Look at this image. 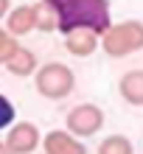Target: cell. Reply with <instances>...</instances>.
Listing matches in <instances>:
<instances>
[{"label":"cell","instance_id":"6da1fadb","mask_svg":"<svg viewBox=\"0 0 143 154\" xmlns=\"http://www.w3.org/2000/svg\"><path fill=\"white\" fill-rule=\"evenodd\" d=\"M53 17L62 34H70L76 28H90L98 37H104L112 25L110 0H42Z\"/></svg>","mask_w":143,"mask_h":154},{"label":"cell","instance_id":"7a4b0ae2","mask_svg":"<svg viewBox=\"0 0 143 154\" xmlns=\"http://www.w3.org/2000/svg\"><path fill=\"white\" fill-rule=\"evenodd\" d=\"M101 48L110 59H123V56L143 51V23L140 20L112 23L101 37Z\"/></svg>","mask_w":143,"mask_h":154},{"label":"cell","instance_id":"3957f363","mask_svg":"<svg viewBox=\"0 0 143 154\" xmlns=\"http://www.w3.org/2000/svg\"><path fill=\"white\" fill-rule=\"evenodd\" d=\"M34 76H37L34 79L37 93L42 98H48V101H62V98H67L73 93V87H76V73L65 62H48V65H42Z\"/></svg>","mask_w":143,"mask_h":154},{"label":"cell","instance_id":"277c9868","mask_svg":"<svg viewBox=\"0 0 143 154\" xmlns=\"http://www.w3.org/2000/svg\"><path fill=\"white\" fill-rule=\"evenodd\" d=\"M101 126H104V109L98 104H90V101L73 106V109L67 112V118H65V129L70 134H76L79 140L98 134Z\"/></svg>","mask_w":143,"mask_h":154},{"label":"cell","instance_id":"5b68a950","mask_svg":"<svg viewBox=\"0 0 143 154\" xmlns=\"http://www.w3.org/2000/svg\"><path fill=\"white\" fill-rule=\"evenodd\" d=\"M6 146L14 154H31V151H37V146H42V134L31 121H20V123L8 126Z\"/></svg>","mask_w":143,"mask_h":154},{"label":"cell","instance_id":"8992f818","mask_svg":"<svg viewBox=\"0 0 143 154\" xmlns=\"http://www.w3.org/2000/svg\"><path fill=\"white\" fill-rule=\"evenodd\" d=\"M42 149H45V154H87L84 143L79 140L76 134H70L67 129L48 132L45 137H42Z\"/></svg>","mask_w":143,"mask_h":154},{"label":"cell","instance_id":"52a82bcc","mask_svg":"<svg viewBox=\"0 0 143 154\" xmlns=\"http://www.w3.org/2000/svg\"><path fill=\"white\" fill-rule=\"evenodd\" d=\"M98 45H101V37L95 31H90V28H76V31L65 34V48H67L70 56L87 59V56H93L98 51Z\"/></svg>","mask_w":143,"mask_h":154},{"label":"cell","instance_id":"ba28073f","mask_svg":"<svg viewBox=\"0 0 143 154\" xmlns=\"http://www.w3.org/2000/svg\"><path fill=\"white\" fill-rule=\"evenodd\" d=\"M37 28V6L34 3H23V6H14L6 17V31L14 34V37H25Z\"/></svg>","mask_w":143,"mask_h":154},{"label":"cell","instance_id":"9c48e42d","mask_svg":"<svg viewBox=\"0 0 143 154\" xmlns=\"http://www.w3.org/2000/svg\"><path fill=\"white\" fill-rule=\"evenodd\" d=\"M118 93L129 106H143V70H129L118 81Z\"/></svg>","mask_w":143,"mask_h":154},{"label":"cell","instance_id":"30bf717a","mask_svg":"<svg viewBox=\"0 0 143 154\" xmlns=\"http://www.w3.org/2000/svg\"><path fill=\"white\" fill-rule=\"evenodd\" d=\"M3 67H6L11 76H17V79H28V76H34V73L39 70V67H37V56H34V51L23 48V45H20V51H17Z\"/></svg>","mask_w":143,"mask_h":154},{"label":"cell","instance_id":"8fae6325","mask_svg":"<svg viewBox=\"0 0 143 154\" xmlns=\"http://www.w3.org/2000/svg\"><path fill=\"white\" fill-rule=\"evenodd\" d=\"M98 154H135V146L126 134H110V137L101 140Z\"/></svg>","mask_w":143,"mask_h":154},{"label":"cell","instance_id":"7c38bea8","mask_svg":"<svg viewBox=\"0 0 143 154\" xmlns=\"http://www.w3.org/2000/svg\"><path fill=\"white\" fill-rule=\"evenodd\" d=\"M20 51V42H17L14 34H8L6 28H0V65H6L14 53Z\"/></svg>","mask_w":143,"mask_h":154},{"label":"cell","instance_id":"4fadbf2b","mask_svg":"<svg viewBox=\"0 0 143 154\" xmlns=\"http://www.w3.org/2000/svg\"><path fill=\"white\" fill-rule=\"evenodd\" d=\"M37 6V31H59V25H56V17H53V11L42 3H34Z\"/></svg>","mask_w":143,"mask_h":154},{"label":"cell","instance_id":"5bb4252c","mask_svg":"<svg viewBox=\"0 0 143 154\" xmlns=\"http://www.w3.org/2000/svg\"><path fill=\"white\" fill-rule=\"evenodd\" d=\"M11 123H14V104L8 101L3 93H0V132L8 129Z\"/></svg>","mask_w":143,"mask_h":154},{"label":"cell","instance_id":"9a60e30c","mask_svg":"<svg viewBox=\"0 0 143 154\" xmlns=\"http://www.w3.org/2000/svg\"><path fill=\"white\" fill-rule=\"evenodd\" d=\"M11 11V0H0V20H6Z\"/></svg>","mask_w":143,"mask_h":154},{"label":"cell","instance_id":"2e32d148","mask_svg":"<svg viewBox=\"0 0 143 154\" xmlns=\"http://www.w3.org/2000/svg\"><path fill=\"white\" fill-rule=\"evenodd\" d=\"M0 154H14L11 149H8V146H6V140H0Z\"/></svg>","mask_w":143,"mask_h":154}]
</instances>
